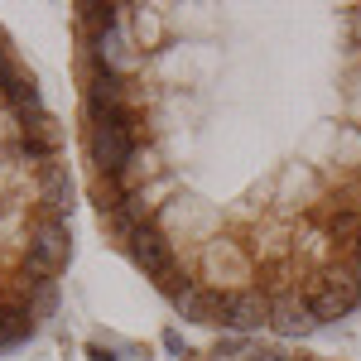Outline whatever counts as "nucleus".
<instances>
[{"mask_svg": "<svg viewBox=\"0 0 361 361\" xmlns=\"http://www.w3.org/2000/svg\"><path fill=\"white\" fill-rule=\"evenodd\" d=\"M73 265V169L39 73L0 25V357L44 333Z\"/></svg>", "mask_w": 361, "mask_h": 361, "instance_id": "nucleus-2", "label": "nucleus"}, {"mask_svg": "<svg viewBox=\"0 0 361 361\" xmlns=\"http://www.w3.org/2000/svg\"><path fill=\"white\" fill-rule=\"evenodd\" d=\"M87 202L197 328L361 313V5H73Z\"/></svg>", "mask_w": 361, "mask_h": 361, "instance_id": "nucleus-1", "label": "nucleus"}, {"mask_svg": "<svg viewBox=\"0 0 361 361\" xmlns=\"http://www.w3.org/2000/svg\"><path fill=\"white\" fill-rule=\"evenodd\" d=\"M183 361H333V357H313L304 347H284V342L222 337V342H207V347H197V352H183Z\"/></svg>", "mask_w": 361, "mask_h": 361, "instance_id": "nucleus-3", "label": "nucleus"}]
</instances>
